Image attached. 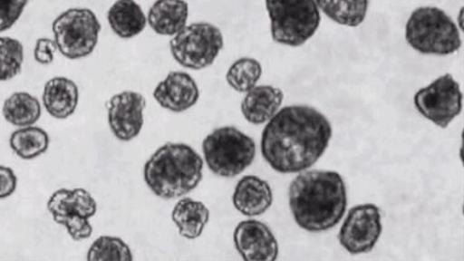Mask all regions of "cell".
Listing matches in <instances>:
<instances>
[{"label":"cell","instance_id":"6da1fadb","mask_svg":"<svg viewBox=\"0 0 464 261\" xmlns=\"http://www.w3.org/2000/svg\"><path fill=\"white\" fill-rule=\"evenodd\" d=\"M333 138V126L318 110L295 104L278 110L261 135V154L278 173L304 172L322 158Z\"/></svg>","mask_w":464,"mask_h":261},{"label":"cell","instance_id":"7a4b0ae2","mask_svg":"<svg viewBox=\"0 0 464 261\" xmlns=\"http://www.w3.org/2000/svg\"><path fill=\"white\" fill-rule=\"evenodd\" d=\"M288 195L295 222L309 232L334 228L346 212L344 179L335 171L305 170L290 184Z\"/></svg>","mask_w":464,"mask_h":261},{"label":"cell","instance_id":"3957f363","mask_svg":"<svg viewBox=\"0 0 464 261\" xmlns=\"http://www.w3.org/2000/svg\"><path fill=\"white\" fill-rule=\"evenodd\" d=\"M203 165L201 156L190 145L166 143L145 162L144 181L161 199L179 198L198 187Z\"/></svg>","mask_w":464,"mask_h":261},{"label":"cell","instance_id":"277c9868","mask_svg":"<svg viewBox=\"0 0 464 261\" xmlns=\"http://www.w3.org/2000/svg\"><path fill=\"white\" fill-rule=\"evenodd\" d=\"M405 39L411 48L420 54L448 56L462 45L457 23L438 7L417 8L405 26Z\"/></svg>","mask_w":464,"mask_h":261},{"label":"cell","instance_id":"5b68a950","mask_svg":"<svg viewBox=\"0 0 464 261\" xmlns=\"http://www.w3.org/2000/svg\"><path fill=\"white\" fill-rule=\"evenodd\" d=\"M271 36L278 44L304 45L314 36L322 16L315 0H265Z\"/></svg>","mask_w":464,"mask_h":261},{"label":"cell","instance_id":"8992f818","mask_svg":"<svg viewBox=\"0 0 464 261\" xmlns=\"http://www.w3.org/2000/svg\"><path fill=\"white\" fill-rule=\"evenodd\" d=\"M206 164L216 176L235 178L253 164L256 144L232 126L214 130L202 142Z\"/></svg>","mask_w":464,"mask_h":261},{"label":"cell","instance_id":"52a82bcc","mask_svg":"<svg viewBox=\"0 0 464 261\" xmlns=\"http://www.w3.org/2000/svg\"><path fill=\"white\" fill-rule=\"evenodd\" d=\"M52 31L61 54L68 60H81L96 49L102 24L94 11L71 8L56 17Z\"/></svg>","mask_w":464,"mask_h":261},{"label":"cell","instance_id":"ba28073f","mask_svg":"<svg viewBox=\"0 0 464 261\" xmlns=\"http://www.w3.org/2000/svg\"><path fill=\"white\" fill-rule=\"evenodd\" d=\"M223 48L222 32L207 22L187 25L170 40L174 61L191 71H202L213 65Z\"/></svg>","mask_w":464,"mask_h":261},{"label":"cell","instance_id":"9c48e42d","mask_svg":"<svg viewBox=\"0 0 464 261\" xmlns=\"http://www.w3.org/2000/svg\"><path fill=\"white\" fill-rule=\"evenodd\" d=\"M48 210L57 224L67 229L74 241L89 239L92 234L90 219L97 212L94 197L84 188H62L48 202Z\"/></svg>","mask_w":464,"mask_h":261},{"label":"cell","instance_id":"30bf717a","mask_svg":"<svg viewBox=\"0 0 464 261\" xmlns=\"http://www.w3.org/2000/svg\"><path fill=\"white\" fill-rule=\"evenodd\" d=\"M462 98L460 84L446 73L417 92L414 104L423 118L440 129H448L462 111Z\"/></svg>","mask_w":464,"mask_h":261},{"label":"cell","instance_id":"8fae6325","mask_svg":"<svg viewBox=\"0 0 464 261\" xmlns=\"http://www.w3.org/2000/svg\"><path fill=\"white\" fill-rule=\"evenodd\" d=\"M382 232V214L373 203L351 208L339 232L342 247L353 255L372 251Z\"/></svg>","mask_w":464,"mask_h":261},{"label":"cell","instance_id":"7c38bea8","mask_svg":"<svg viewBox=\"0 0 464 261\" xmlns=\"http://www.w3.org/2000/svg\"><path fill=\"white\" fill-rule=\"evenodd\" d=\"M108 123L114 137L129 142L140 135L147 100L140 92L125 91L110 98Z\"/></svg>","mask_w":464,"mask_h":261},{"label":"cell","instance_id":"4fadbf2b","mask_svg":"<svg viewBox=\"0 0 464 261\" xmlns=\"http://www.w3.org/2000/svg\"><path fill=\"white\" fill-rule=\"evenodd\" d=\"M237 253L246 261H275L278 245L274 232L259 220H243L234 232Z\"/></svg>","mask_w":464,"mask_h":261},{"label":"cell","instance_id":"5bb4252c","mask_svg":"<svg viewBox=\"0 0 464 261\" xmlns=\"http://www.w3.org/2000/svg\"><path fill=\"white\" fill-rule=\"evenodd\" d=\"M153 97L162 109L182 113L196 106L200 92L189 73L172 72L155 87Z\"/></svg>","mask_w":464,"mask_h":261},{"label":"cell","instance_id":"9a60e30c","mask_svg":"<svg viewBox=\"0 0 464 261\" xmlns=\"http://www.w3.org/2000/svg\"><path fill=\"white\" fill-rule=\"evenodd\" d=\"M232 203L237 211L248 218L263 216L274 203V193L268 182L255 176H246L237 182Z\"/></svg>","mask_w":464,"mask_h":261},{"label":"cell","instance_id":"2e32d148","mask_svg":"<svg viewBox=\"0 0 464 261\" xmlns=\"http://www.w3.org/2000/svg\"><path fill=\"white\" fill-rule=\"evenodd\" d=\"M284 92L271 85L255 86L248 91L241 103V112L253 125L268 123L281 109Z\"/></svg>","mask_w":464,"mask_h":261},{"label":"cell","instance_id":"e0dca14e","mask_svg":"<svg viewBox=\"0 0 464 261\" xmlns=\"http://www.w3.org/2000/svg\"><path fill=\"white\" fill-rule=\"evenodd\" d=\"M189 5L185 0H155L150 5L148 24L160 36H176L188 25Z\"/></svg>","mask_w":464,"mask_h":261},{"label":"cell","instance_id":"ac0fdd59","mask_svg":"<svg viewBox=\"0 0 464 261\" xmlns=\"http://www.w3.org/2000/svg\"><path fill=\"white\" fill-rule=\"evenodd\" d=\"M44 107L52 118L65 120L72 116L79 104L78 85L65 77L52 78L43 92Z\"/></svg>","mask_w":464,"mask_h":261},{"label":"cell","instance_id":"d6986e66","mask_svg":"<svg viewBox=\"0 0 464 261\" xmlns=\"http://www.w3.org/2000/svg\"><path fill=\"white\" fill-rule=\"evenodd\" d=\"M107 20L112 32L121 39L137 37L148 24L147 15L135 0H116L108 11Z\"/></svg>","mask_w":464,"mask_h":261},{"label":"cell","instance_id":"ffe728a7","mask_svg":"<svg viewBox=\"0 0 464 261\" xmlns=\"http://www.w3.org/2000/svg\"><path fill=\"white\" fill-rule=\"evenodd\" d=\"M171 217L179 234L185 239L195 240L202 235L210 220V210L201 201L183 198L174 206Z\"/></svg>","mask_w":464,"mask_h":261},{"label":"cell","instance_id":"44dd1931","mask_svg":"<svg viewBox=\"0 0 464 261\" xmlns=\"http://www.w3.org/2000/svg\"><path fill=\"white\" fill-rule=\"evenodd\" d=\"M319 11L336 24L358 27L367 17L369 0H315Z\"/></svg>","mask_w":464,"mask_h":261},{"label":"cell","instance_id":"7402d4cb","mask_svg":"<svg viewBox=\"0 0 464 261\" xmlns=\"http://www.w3.org/2000/svg\"><path fill=\"white\" fill-rule=\"evenodd\" d=\"M3 115L11 125L32 126L42 116V104L29 92H16L4 102Z\"/></svg>","mask_w":464,"mask_h":261},{"label":"cell","instance_id":"603a6c76","mask_svg":"<svg viewBox=\"0 0 464 261\" xmlns=\"http://www.w3.org/2000/svg\"><path fill=\"white\" fill-rule=\"evenodd\" d=\"M50 138L43 129L36 126L21 127L10 137V147L22 160L39 158L49 149Z\"/></svg>","mask_w":464,"mask_h":261},{"label":"cell","instance_id":"cb8c5ba5","mask_svg":"<svg viewBox=\"0 0 464 261\" xmlns=\"http://www.w3.org/2000/svg\"><path fill=\"white\" fill-rule=\"evenodd\" d=\"M263 75V66L252 57H242L229 67L226 81L232 90L247 92L257 85Z\"/></svg>","mask_w":464,"mask_h":261},{"label":"cell","instance_id":"d4e9b609","mask_svg":"<svg viewBox=\"0 0 464 261\" xmlns=\"http://www.w3.org/2000/svg\"><path fill=\"white\" fill-rule=\"evenodd\" d=\"M24 63V46L19 40L0 37V82L16 77Z\"/></svg>","mask_w":464,"mask_h":261},{"label":"cell","instance_id":"484cf974","mask_svg":"<svg viewBox=\"0 0 464 261\" xmlns=\"http://www.w3.org/2000/svg\"><path fill=\"white\" fill-rule=\"evenodd\" d=\"M89 261H131L132 253L126 243L116 237H101L87 253Z\"/></svg>","mask_w":464,"mask_h":261},{"label":"cell","instance_id":"4316f807","mask_svg":"<svg viewBox=\"0 0 464 261\" xmlns=\"http://www.w3.org/2000/svg\"><path fill=\"white\" fill-rule=\"evenodd\" d=\"M28 0H0V33L8 31L19 21Z\"/></svg>","mask_w":464,"mask_h":261},{"label":"cell","instance_id":"83f0119b","mask_svg":"<svg viewBox=\"0 0 464 261\" xmlns=\"http://www.w3.org/2000/svg\"><path fill=\"white\" fill-rule=\"evenodd\" d=\"M57 45L54 40L49 38H40L34 46V57L40 65H50L53 63Z\"/></svg>","mask_w":464,"mask_h":261},{"label":"cell","instance_id":"f1b7e54d","mask_svg":"<svg viewBox=\"0 0 464 261\" xmlns=\"http://www.w3.org/2000/svg\"><path fill=\"white\" fill-rule=\"evenodd\" d=\"M17 187V178L11 168L0 166V199L8 198Z\"/></svg>","mask_w":464,"mask_h":261},{"label":"cell","instance_id":"f546056e","mask_svg":"<svg viewBox=\"0 0 464 261\" xmlns=\"http://www.w3.org/2000/svg\"><path fill=\"white\" fill-rule=\"evenodd\" d=\"M463 10L464 8L461 7L459 11V14H458V24L457 27L460 28V31H463Z\"/></svg>","mask_w":464,"mask_h":261}]
</instances>
